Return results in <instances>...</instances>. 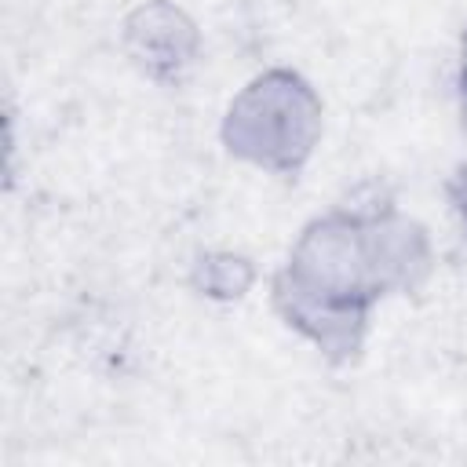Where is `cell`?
Masks as SVG:
<instances>
[{"instance_id": "3957f363", "label": "cell", "mask_w": 467, "mask_h": 467, "mask_svg": "<svg viewBox=\"0 0 467 467\" xmlns=\"http://www.w3.org/2000/svg\"><path fill=\"white\" fill-rule=\"evenodd\" d=\"M449 197H452V208H456V215L467 223V164L452 175V182H449Z\"/></svg>"}, {"instance_id": "277c9868", "label": "cell", "mask_w": 467, "mask_h": 467, "mask_svg": "<svg viewBox=\"0 0 467 467\" xmlns=\"http://www.w3.org/2000/svg\"><path fill=\"white\" fill-rule=\"evenodd\" d=\"M460 106L467 120V33H463V51H460Z\"/></svg>"}, {"instance_id": "6da1fadb", "label": "cell", "mask_w": 467, "mask_h": 467, "mask_svg": "<svg viewBox=\"0 0 467 467\" xmlns=\"http://www.w3.org/2000/svg\"><path fill=\"white\" fill-rule=\"evenodd\" d=\"M427 244L416 226L390 215H328L296 244L277 277V306L336 358H350L365 314L387 285H412L423 274Z\"/></svg>"}, {"instance_id": "7a4b0ae2", "label": "cell", "mask_w": 467, "mask_h": 467, "mask_svg": "<svg viewBox=\"0 0 467 467\" xmlns=\"http://www.w3.org/2000/svg\"><path fill=\"white\" fill-rule=\"evenodd\" d=\"M237 106L266 117L263 120H226V142L234 153L277 168L296 171L299 161L310 153L314 131H317V102L306 91V84L292 73H270L255 80Z\"/></svg>"}]
</instances>
